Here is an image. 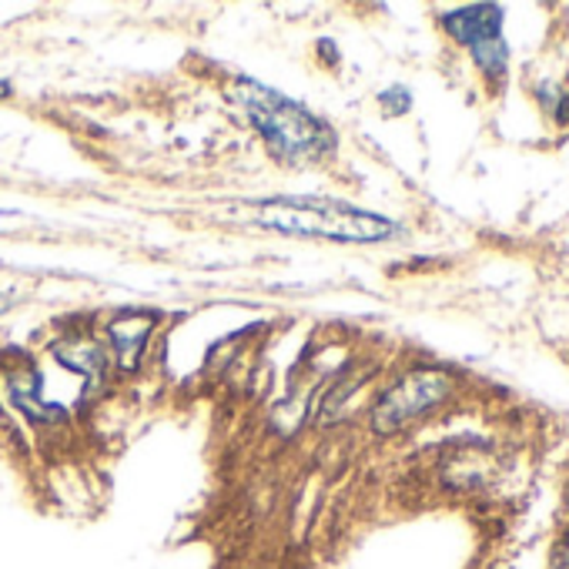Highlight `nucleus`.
I'll list each match as a JSON object with an SVG mask.
<instances>
[{
  "label": "nucleus",
  "instance_id": "nucleus-1",
  "mask_svg": "<svg viewBox=\"0 0 569 569\" xmlns=\"http://www.w3.org/2000/svg\"><path fill=\"white\" fill-rule=\"evenodd\" d=\"M258 221L281 234H302V238H329V241H352L372 244L386 241L399 231L396 221L362 211L346 201L326 198H271L258 204Z\"/></svg>",
  "mask_w": 569,
  "mask_h": 569
},
{
  "label": "nucleus",
  "instance_id": "nucleus-2",
  "mask_svg": "<svg viewBox=\"0 0 569 569\" xmlns=\"http://www.w3.org/2000/svg\"><path fill=\"white\" fill-rule=\"evenodd\" d=\"M241 108L278 158H292V161L322 158L336 144V134L326 128L322 118H316L309 108L289 101L284 94H278L264 84L244 81Z\"/></svg>",
  "mask_w": 569,
  "mask_h": 569
},
{
  "label": "nucleus",
  "instance_id": "nucleus-3",
  "mask_svg": "<svg viewBox=\"0 0 569 569\" xmlns=\"http://www.w3.org/2000/svg\"><path fill=\"white\" fill-rule=\"evenodd\" d=\"M502 8L499 4H469L459 11L442 14L446 34L472 51V61L479 71L492 81H499L509 68V44L502 38Z\"/></svg>",
  "mask_w": 569,
  "mask_h": 569
},
{
  "label": "nucleus",
  "instance_id": "nucleus-4",
  "mask_svg": "<svg viewBox=\"0 0 569 569\" xmlns=\"http://www.w3.org/2000/svg\"><path fill=\"white\" fill-rule=\"evenodd\" d=\"M449 392H452V382H449L446 372H439V369H412L392 389L382 392V399L372 409V426H376L379 436L402 432L409 422H416L419 416H426L429 409L446 402Z\"/></svg>",
  "mask_w": 569,
  "mask_h": 569
},
{
  "label": "nucleus",
  "instance_id": "nucleus-5",
  "mask_svg": "<svg viewBox=\"0 0 569 569\" xmlns=\"http://www.w3.org/2000/svg\"><path fill=\"white\" fill-rule=\"evenodd\" d=\"M148 329H151V322H141V326H138L134 316H124V319H118V322L111 326V339H114L118 359H121L124 366L134 362V356H138V349H141Z\"/></svg>",
  "mask_w": 569,
  "mask_h": 569
},
{
  "label": "nucleus",
  "instance_id": "nucleus-6",
  "mask_svg": "<svg viewBox=\"0 0 569 569\" xmlns=\"http://www.w3.org/2000/svg\"><path fill=\"white\" fill-rule=\"evenodd\" d=\"M539 94H542V104L552 111V118H556L559 124H566V121H569V94H559V91L549 88V84H542Z\"/></svg>",
  "mask_w": 569,
  "mask_h": 569
},
{
  "label": "nucleus",
  "instance_id": "nucleus-7",
  "mask_svg": "<svg viewBox=\"0 0 569 569\" xmlns=\"http://www.w3.org/2000/svg\"><path fill=\"white\" fill-rule=\"evenodd\" d=\"M549 569H569V532L559 539V546L549 556Z\"/></svg>",
  "mask_w": 569,
  "mask_h": 569
},
{
  "label": "nucleus",
  "instance_id": "nucleus-8",
  "mask_svg": "<svg viewBox=\"0 0 569 569\" xmlns=\"http://www.w3.org/2000/svg\"><path fill=\"white\" fill-rule=\"evenodd\" d=\"M8 309H11V299H8V296H0V316H4Z\"/></svg>",
  "mask_w": 569,
  "mask_h": 569
},
{
  "label": "nucleus",
  "instance_id": "nucleus-9",
  "mask_svg": "<svg viewBox=\"0 0 569 569\" xmlns=\"http://www.w3.org/2000/svg\"><path fill=\"white\" fill-rule=\"evenodd\" d=\"M4 94H11V84H8V81H0V98H4Z\"/></svg>",
  "mask_w": 569,
  "mask_h": 569
}]
</instances>
